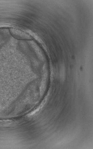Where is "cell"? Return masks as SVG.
I'll return each instance as SVG.
<instances>
[{
    "label": "cell",
    "mask_w": 93,
    "mask_h": 149,
    "mask_svg": "<svg viewBox=\"0 0 93 149\" xmlns=\"http://www.w3.org/2000/svg\"><path fill=\"white\" fill-rule=\"evenodd\" d=\"M10 33L17 40H32L33 37L23 30L14 28H9Z\"/></svg>",
    "instance_id": "6da1fadb"
}]
</instances>
